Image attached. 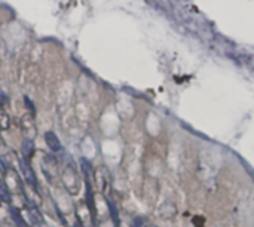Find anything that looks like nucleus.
<instances>
[{"mask_svg": "<svg viewBox=\"0 0 254 227\" xmlns=\"http://www.w3.org/2000/svg\"><path fill=\"white\" fill-rule=\"evenodd\" d=\"M61 180H63V183H64V186H65V189L68 192H71L73 195H76L79 192V177H77V174H76V171H74L73 167L68 165L64 170Z\"/></svg>", "mask_w": 254, "mask_h": 227, "instance_id": "nucleus-1", "label": "nucleus"}, {"mask_svg": "<svg viewBox=\"0 0 254 227\" xmlns=\"http://www.w3.org/2000/svg\"><path fill=\"white\" fill-rule=\"evenodd\" d=\"M19 168H21V171H22V175H24V180L28 183V186H30V187H33V189H36V187H37V180H36V175H34V172H33L31 167L28 165V162H27L25 159L19 162Z\"/></svg>", "mask_w": 254, "mask_h": 227, "instance_id": "nucleus-2", "label": "nucleus"}, {"mask_svg": "<svg viewBox=\"0 0 254 227\" xmlns=\"http://www.w3.org/2000/svg\"><path fill=\"white\" fill-rule=\"evenodd\" d=\"M45 141H46V144H48V147L52 150V152H60L61 150V144H60V140H58V137L54 134V132H46L45 134Z\"/></svg>", "mask_w": 254, "mask_h": 227, "instance_id": "nucleus-3", "label": "nucleus"}, {"mask_svg": "<svg viewBox=\"0 0 254 227\" xmlns=\"http://www.w3.org/2000/svg\"><path fill=\"white\" fill-rule=\"evenodd\" d=\"M21 149H22L24 159H25V161H28V159L33 156V152H34V144H33V140H31V138H27V140H24V141H22V146H21Z\"/></svg>", "mask_w": 254, "mask_h": 227, "instance_id": "nucleus-4", "label": "nucleus"}, {"mask_svg": "<svg viewBox=\"0 0 254 227\" xmlns=\"http://www.w3.org/2000/svg\"><path fill=\"white\" fill-rule=\"evenodd\" d=\"M9 125H10V119H9L7 113L3 109H0V128L1 129H7Z\"/></svg>", "mask_w": 254, "mask_h": 227, "instance_id": "nucleus-5", "label": "nucleus"}, {"mask_svg": "<svg viewBox=\"0 0 254 227\" xmlns=\"http://www.w3.org/2000/svg\"><path fill=\"white\" fill-rule=\"evenodd\" d=\"M28 216H30V219H31V222H34V225H40L42 222H43V219H42V216L39 214V211L37 210H34V208H28Z\"/></svg>", "mask_w": 254, "mask_h": 227, "instance_id": "nucleus-6", "label": "nucleus"}, {"mask_svg": "<svg viewBox=\"0 0 254 227\" xmlns=\"http://www.w3.org/2000/svg\"><path fill=\"white\" fill-rule=\"evenodd\" d=\"M10 216H12V217H13V219L16 220V223H18V226H19V227H25V226H24V225H22L24 222H22V219L19 217V214L16 213V210H12V211H10Z\"/></svg>", "mask_w": 254, "mask_h": 227, "instance_id": "nucleus-7", "label": "nucleus"}, {"mask_svg": "<svg viewBox=\"0 0 254 227\" xmlns=\"http://www.w3.org/2000/svg\"><path fill=\"white\" fill-rule=\"evenodd\" d=\"M0 171L3 172V165H1V162H0Z\"/></svg>", "mask_w": 254, "mask_h": 227, "instance_id": "nucleus-8", "label": "nucleus"}, {"mask_svg": "<svg viewBox=\"0 0 254 227\" xmlns=\"http://www.w3.org/2000/svg\"><path fill=\"white\" fill-rule=\"evenodd\" d=\"M147 227H156V226H147Z\"/></svg>", "mask_w": 254, "mask_h": 227, "instance_id": "nucleus-9", "label": "nucleus"}]
</instances>
